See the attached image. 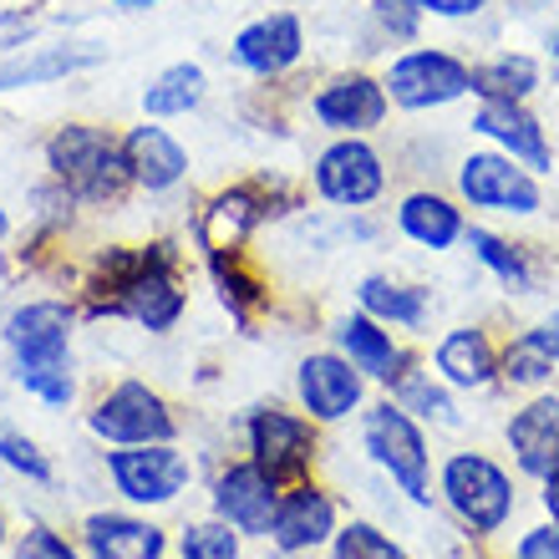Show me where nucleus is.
Here are the masks:
<instances>
[{"label": "nucleus", "instance_id": "nucleus-35", "mask_svg": "<svg viewBox=\"0 0 559 559\" xmlns=\"http://www.w3.org/2000/svg\"><path fill=\"white\" fill-rule=\"evenodd\" d=\"M402 413H423V417H438V423H453V402L442 397L432 382H423V377H407V382H402Z\"/></svg>", "mask_w": 559, "mask_h": 559}, {"label": "nucleus", "instance_id": "nucleus-41", "mask_svg": "<svg viewBox=\"0 0 559 559\" xmlns=\"http://www.w3.org/2000/svg\"><path fill=\"white\" fill-rule=\"evenodd\" d=\"M549 57H555V72H559V26H555V36H549Z\"/></svg>", "mask_w": 559, "mask_h": 559}, {"label": "nucleus", "instance_id": "nucleus-44", "mask_svg": "<svg viewBox=\"0 0 559 559\" xmlns=\"http://www.w3.org/2000/svg\"><path fill=\"white\" fill-rule=\"evenodd\" d=\"M0 539H5V530H0Z\"/></svg>", "mask_w": 559, "mask_h": 559}, {"label": "nucleus", "instance_id": "nucleus-42", "mask_svg": "<svg viewBox=\"0 0 559 559\" xmlns=\"http://www.w3.org/2000/svg\"><path fill=\"white\" fill-rule=\"evenodd\" d=\"M118 5H147V0H118Z\"/></svg>", "mask_w": 559, "mask_h": 559}, {"label": "nucleus", "instance_id": "nucleus-5", "mask_svg": "<svg viewBox=\"0 0 559 559\" xmlns=\"http://www.w3.org/2000/svg\"><path fill=\"white\" fill-rule=\"evenodd\" d=\"M442 493L463 514V524H473L478 534H493L514 509V488H509L503 468L478 453H457L442 468Z\"/></svg>", "mask_w": 559, "mask_h": 559}, {"label": "nucleus", "instance_id": "nucleus-6", "mask_svg": "<svg viewBox=\"0 0 559 559\" xmlns=\"http://www.w3.org/2000/svg\"><path fill=\"white\" fill-rule=\"evenodd\" d=\"M316 189L321 199L341 209H367L382 199L386 189V168L377 158V147L361 143V138H341L316 158Z\"/></svg>", "mask_w": 559, "mask_h": 559}, {"label": "nucleus", "instance_id": "nucleus-13", "mask_svg": "<svg viewBox=\"0 0 559 559\" xmlns=\"http://www.w3.org/2000/svg\"><path fill=\"white\" fill-rule=\"evenodd\" d=\"M473 133H484L488 143H499L509 158H519L524 168H534V174L555 163L545 128H539V118H534L524 103H478V112H473Z\"/></svg>", "mask_w": 559, "mask_h": 559}, {"label": "nucleus", "instance_id": "nucleus-31", "mask_svg": "<svg viewBox=\"0 0 559 559\" xmlns=\"http://www.w3.org/2000/svg\"><path fill=\"white\" fill-rule=\"evenodd\" d=\"M336 559H402V549L371 524H346L336 534Z\"/></svg>", "mask_w": 559, "mask_h": 559}, {"label": "nucleus", "instance_id": "nucleus-22", "mask_svg": "<svg viewBox=\"0 0 559 559\" xmlns=\"http://www.w3.org/2000/svg\"><path fill=\"white\" fill-rule=\"evenodd\" d=\"M87 545H92V559H158L163 534L153 524H138V519H122V514H92Z\"/></svg>", "mask_w": 559, "mask_h": 559}, {"label": "nucleus", "instance_id": "nucleus-19", "mask_svg": "<svg viewBox=\"0 0 559 559\" xmlns=\"http://www.w3.org/2000/svg\"><path fill=\"white\" fill-rule=\"evenodd\" d=\"M397 229L423 250H453L457 239L468 235L463 209H453L442 193H407L397 209Z\"/></svg>", "mask_w": 559, "mask_h": 559}, {"label": "nucleus", "instance_id": "nucleus-2", "mask_svg": "<svg viewBox=\"0 0 559 559\" xmlns=\"http://www.w3.org/2000/svg\"><path fill=\"white\" fill-rule=\"evenodd\" d=\"M46 158L76 199H118L122 183L133 178L128 153L103 128H61L46 147Z\"/></svg>", "mask_w": 559, "mask_h": 559}, {"label": "nucleus", "instance_id": "nucleus-26", "mask_svg": "<svg viewBox=\"0 0 559 559\" xmlns=\"http://www.w3.org/2000/svg\"><path fill=\"white\" fill-rule=\"evenodd\" d=\"M438 371L448 377L453 386H488L493 382V346H488L484 331H473V325H463V331H453V336H442L438 346Z\"/></svg>", "mask_w": 559, "mask_h": 559}, {"label": "nucleus", "instance_id": "nucleus-17", "mask_svg": "<svg viewBox=\"0 0 559 559\" xmlns=\"http://www.w3.org/2000/svg\"><path fill=\"white\" fill-rule=\"evenodd\" d=\"M300 402H306V413L325 417V423L346 417L361 402V377L341 356H306L300 361Z\"/></svg>", "mask_w": 559, "mask_h": 559}, {"label": "nucleus", "instance_id": "nucleus-32", "mask_svg": "<svg viewBox=\"0 0 559 559\" xmlns=\"http://www.w3.org/2000/svg\"><path fill=\"white\" fill-rule=\"evenodd\" d=\"M0 457H5L15 473L36 478V484H46V478H51V463L41 457V448H36L31 438H21V432H11V427H0Z\"/></svg>", "mask_w": 559, "mask_h": 559}, {"label": "nucleus", "instance_id": "nucleus-3", "mask_svg": "<svg viewBox=\"0 0 559 559\" xmlns=\"http://www.w3.org/2000/svg\"><path fill=\"white\" fill-rule=\"evenodd\" d=\"M473 92V67L457 61L453 51H432V46H417V51H402L386 72V97L407 112H427V107H448L457 97Z\"/></svg>", "mask_w": 559, "mask_h": 559}, {"label": "nucleus", "instance_id": "nucleus-14", "mask_svg": "<svg viewBox=\"0 0 559 559\" xmlns=\"http://www.w3.org/2000/svg\"><path fill=\"white\" fill-rule=\"evenodd\" d=\"M300 46H306V31H300V15L295 11H275L265 21H254L235 36V61L254 76H280L285 67L300 61Z\"/></svg>", "mask_w": 559, "mask_h": 559}, {"label": "nucleus", "instance_id": "nucleus-23", "mask_svg": "<svg viewBox=\"0 0 559 559\" xmlns=\"http://www.w3.org/2000/svg\"><path fill=\"white\" fill-rule=\"evenodd\" d=\"M341 352L352 356L356 371H371V377H382V382H397L402 367H407V356L392 346L382 325L371 321V316H352V321H341Z\"/></svg>", "mask_w": 559, "mask_h": 559}, {"label": "nucleus", "instance_id": "nucleus-36", "mask_svg": "<svg viewBox=\"0 0 559 559\" xmlns=\"http://www.w3.org/2000/svg\"><path fill=\"white\" fill-rule=\"evenodd\" d=\"M15 559H76V555L61 545L51 530H31V534H21V545H15Z\"/></svg>", "mask_w": 559, "mask_h": 559}, {"label": "nucleus", "instance_id": "nucleus-20", "mask_svg": "<svg viewBox=\"0 0 559 559\" xmlns=\"http://www.w3.org/2000/svg\"><path fill=\"white\" fill-rule=\"evenodd\" d=\"M103 57H107L103 46H41V51H31V57L0 61V92L41 87V82L72 76V72H82V67H97Z\"/></svg>", "mask_w": 559, "mask_h": 559}, {"label": "nucleus", "instance_id": "nucleus-24", "mask_svg": "<svg viewBox=\"0 0 559 559\" xmlns=\"http://www.w3.org/2000/svg\"><path fill=\"white\" fill-rule=\"evenodd\" d=\"M539 87V61L524 51H499L493 61L473 67V92L478 103H524Z\"/></svg>", "mask_w": 559, "mask_h": 559}, {"label": "nucleus", "instance_id": "nucleus-25", "mask_svg": "<svg viewBox=\"0 0 559 559\" xmlns=\"http://www.w3.org/2000/svg\"><path fill=\"white\" fill-rule=\"evenodd\" d=\"M265 214H270V209L260 204V193H254V189L219 193V199H214V209L204 214V250H209V254L235 250L239 239L250 235V229L265 219Z\"/></svg>", "mask_w": 559, "mask_h": 559}, {"label": "nucleus", "instance_id": "nucleus-9", "mask_svg": "<svg viewBox=\"0 0 559 559\" xmlns=\"http://www.w3.org/2000/svg\"><path fill=\"white\" fill-rule=\"evenodd\" d=\"M386 82H377V76L367 72H346L336 76L331 87L316 92V118L325 122V128H336V133L356 138V133H371V128H382L386 118Z\"/></svg>", "mask_w": 559, "mask_h": 559}, {"label": "nucleus", "instance_id": "nucleus-33", "mask_svg": "<svg viewBox=\"0 0 559 559\" xmlns=\"http://www.w3.org/2000/svg\"><path fill=\"white\" fill-rule=\"evenodd\" d=\"M183 559H239L235 534L219 530V524H193L183 534Z\"/></svg>", "mask_w": 559, "mask_h": 559}, {"label": "nucleus", "instance_id": "nucleus-38", "mask_svg": "<svg viewBox=\"0 0 559 559\" xmlns=\"http://www.w3.org/2000/svg\"><path fill=\"white\" fill-rule=\"evenodd\" d=\"M488 0H417V11L423 15H442V21H468L478 15Z\"/></svg>", "mask_w": 559, "mask_h": 559}, {"label": "nucleus", "instance_id": "nucleus-12", "mask_svg": "<svg viewBox=\"0 0 559 559\" xmlns=\"http://www.w3.org/2000/svg\"><path fill=\"white\" fill-rule=\"evenodd\" d=\"M250 448H254V463L280 484V478H295L310 463L316 438H310V423L280 413V407H265V413L250 417Z\"/></svg>", "mask_w": 559, "mask_h": 559}, {"label": "nucleus", "instance_id": "nucleus-4", "mask_svg": "<svg viewBox=\"0 0 559 559\" xmlns=\"http://www.w3.org/2000/svg\"><path fill=\"white\" fill-rule=\"evenodd\" d=\"M457 193L473 209H499V214H539L545 204L534 168H524L509 153H468L457 163Z\"/></svg>", "mask_w": 559, "mask_h": 559}, {"label": "nucleus", "instance_id": "nucleus-7", "mask_svg": "<svg viewBox=\"0 0 559 559\" xmlns=\"http://www.w3.org/2000/svg\"><path fill=\"white\" fill-rule=\"evenodd\" d=\"M367 453L397 478L402 493H413L417 503H427V442L402 407L367 413Z\"/></svg>", "mask_w": 559, "mask_h": 559}, {"label": "nucleus", "instance_id": "nucleus-43", "mask_svg": "<svg viewBox=\"0 0 559 559\" xmlns=\"http://www.w3.org/2000/svg\"><path fill=\"white\" fill-rule=\"evenodd\" d=\"M0 239H5V214H0Z\"/></svg>", "mask_w": 559, "mask_h": 559}, {"label": "nucleus", "instance_id": "nucleus-34", "mask_svg": "<svg viewBox=\"0 0 559 559\" xmlns=\"http://www.w3.org/2000/svg\"><path fill=\"white\" fill-rule=\"evenodd\" d=\"M26 392H36L51 407H67L72 402V367H41V371H15Z\"/></svg>", "mask_w": 559, "mask_h": 559}, {"label": "nucleus", "instance_id": "nucleus-39", "mask_svg": "<svg viewBox=\"0 0 559 559\" xmlns=\"http://www.w3.org/2000/svg\"><path fill=\"white\" fill-rule=\"evenodd\" d=\"M530 336L539 341V346H545V352H549V356H555V361H559V310H555V316H549L545 325H539V331H530Z\"/></svg>", "mask_w": 559, "mask_h": 559}, {"label": "nucleus", "instance_id": "nucleus-8", "mask_svg": "<svg viewBox=\"0 0 559 559\" xmlns=\"http://www.w3.org/2000/svg\"><path fill=\"white\" fill-rule=\"evenodd\" d=\"M67 331H72V310L57 300H36L21 306L5 321V341L15 352V371H41V367H67Z\"/></svg>", "mask_w": 559, "mask_h": 559}, {"label": "nucleus", "instance_id": "nucleus-40", "mask_svg": "<svg viewBox=\"0 0 559 559\" xmlns=\"http://www.w3.org/2000/svg\"><path fill=\"white\" fill-rule=\"evenodd\" d=\"M545 503H549V514H555V524H559V473L545 484Z\"/></svg>", "mask_w": 559, "mask_h": 559}, {"label": "nucleus", "instance_id": "nucleus-16", "mask_svg": "<svg viewBox=\"0 0 559 559\" xmlns=\"http://www.w3.org/2000/svg\"><path fill=\"white\" fill-rule=\"evenodd\" d=\"M509 448L519 453V468L534 478H555L559 473V397H539L509 423Z\"/></svg>", "mask_w": 559, "mask_h": 559}, {"label": "nucleus", "instance_id": "nucleus-18", "mask_svg": "<svg viewBox=\"0 0 559 559\" xmlns=\"http://www.w3.org/2000/svg\"><path fill=\"white\" fill-rule=\"evenodd\" d=\"M331 530H336V509L316 488H295L290 499L275 503V519H270V539L280 549H290V555L295 549H316L321 539H331Z\"/></svg>", "mask_w": 559, "mask_h": 559}, {"label": "nucleus", "instance_id": "nucleus-37", "mask_svg": "<svg viewBox=\"0 0 559 559\" xmlns=\"http://www.w3.org/2000/svg\"><path fill=\"white\" fill-rule=\"evenodd\" d=\"M519 559H559V524H545V530H530L519 539Z\"/></svg>", "mask_w": 559, "mask_h": 559}, {"label": "nucleus", "instance_id": "nucleus-21", "mask_svg": "<svg viewBox=\"0 0 559 559\" xmlns=\"http://www.w3.org/2000/svg\"><path fill=\"white\" fill-rule=\"evenodd\" d=\"M122 153H128L133 178H138V183H147V189H168V183H178V178H183V168H189L183 147L163 133V128H133V133H128V143H122Z\"/></svg>", "mask_w": 559, "mask_h": 559}, {"label": "nucleus", "instance_id": "nucleus-27", "mask_svg": "<svg viewBox=\"0 0 559 559\" xmlns=\"http://www.w3.org/2000/svg\"><path fill=\"white\" fill-rule=\"evenodd\" d=\"M356 300H361V310H367L371 321H392V325H423L427 321L423 285H392V280L371 275V280H361Z\"/></svg>", "mask_w": 559, "mask_h": 559}, {"label": "nucleus", "instance_id": "nucleus-29", "mask_svg": "<svg viewBox=\"0 0 559 559\" xmlns=\"http://www.w3.org/2000/svg\"><path fill=\"white\" fill-rule=\"evenodd\" d=\"M199 97H204V72H199V67H168V72L143 92V107L153 118H174V112H189Z\"/></svg>", "mask_w": 559, "mask_h": 559}, {"label": "nucleus", "instance_id": "nucleus-10", "mask_svg": "<svg viewBox=\"0 0 559 559\" xmlns=\"http://www.w3.org/2000/svg\"><path fill=\"white\" fill-rule=\"evenodd\" d=\"M92 432H103L112 442H168L174 438V417L143 382H128L92 413Z\"/></svg>", "mask_w": 559, "mask_h": 559}, {"label": "nucleus", "instance_id": "nucleus-15", "mask_svg": "<svg viewBox=\"0 0 559 559\" xmlns=\"http://www.w3.org/2000/svg\"><path fill=\"white\" fill-rule=\"evenodd\" d=\"M275 478H270L260 463H239L219 478V493H214V509H219L235 530L245 534H270V519H275Z\"/></svg>", "mask_w": 559, "mask_h": 559}, {"label": "nucleus", "instance_id": "nucleus-11", "mask_svg": "<svg viewBox=\"0 0 559 559\" xmlns=\"http://www.w3.org/2000/svg\"><path fill=\"white\" fill-rule=\"evenodd\" d=\"M112 478L128 499L138 503H168L178 488L189 484V463L174 453V448H163V442H138L128 453H112Z\"/></svg>", "mask_w": 559, "mask_h": 559}, {"label": "nucleus", "instance_id": "nucleus-30", "mask_svg": "<svg viewBox=\"0 0 559 559\" xmlns=\"http://www.w3.org/2000/svg\"><path fill=\"white\" fill-rule=\"evenodd\" d=\"M549 371H555V356H549L534 336H519L514 346H509V356H503V377L519 386H539Z\"/></svg>", "mask_w": 559, "mask_h": 559}, {"label": "nucleus", "instance_id": "nucleus-1", "mask_svg": "<svg viewBox=\"0 0 559 559\" xmlns=\"http://www.w3.org/2000/svg\"><path fill=\"white\" fill-rule=\"evenodd\" d=\"M107 290L112 300H97V316L103 310H118V316H133L147 331H168L183 310V295L174 290L168 280V250L153 245V254H107Z\"/></svg>", "mask_w": 559, "mask_h": 559}, {"label": "nucleus", "instance_id": "nucleus-28", "mask_svg": "<svg viewBox=\"0 0 559 559\" xmlns=\"http://www.w3.org/2000/svg\"><path fill=\"white\" fill-rule=\"evenodd\" d=\"M468 250L484 260L493 275L509 285V290H519V295H530L534 290V270H530V260H524V250L519 245H509V239H499V235H488V229H468Z\"/></svg>", "mask_w": 559, "mask_h": 559}]
</instances>
